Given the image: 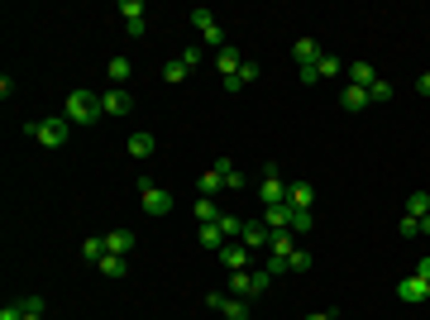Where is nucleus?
Masks as SVG:
<instances>
[{
    "mask_svg": "<svg viewBox=\"0 0 430 320\" xmlns=\"http://www.w3.org/2000/svg\"><path fill=\"white\" fill-rule=\"evenodd\" d=\"M287 272H311V254H306V249H297V254L287 258Z\"/></svg>",
    "mask_w": 430,
    "mask_h": 320,
    "instance_id": "nucleus-36",
    "label": "nucleus"
},
{
    "mask_svg": "<svg viewBox=\"0 0 430 320\" xmlns=\"http://www.w3.org/2000/svg\"><path fill=\"white\" fill-rule=\"evenodd\" d=\"M239 239H244V249H268L272 229H268L263 220H254V224H244V234H239Z\"/></svg>",
    "mask_w": 430,
    "mask_h": 320,
    "instance_id": "nucleus-12",
    "label": "nucleus"
},
{
    "mask_svg": "<svg viewBox=\"0 0 430 320\" xmlns=\"http://www.w3.org/2000/svg\"><path fill=\"white\" fill-rule=\"evenodd\" d=\"M81 258H86V263H101V258H106V239H86L81 244Z\"/></svg>",
    "mask_w": 430,
    "mask_h": 320,
    "instance_id": "nucleus-32",
    "label": "nucleus"
},
{
    "mask_svg": "<svg viewBox=\"0 0 430 320\" xmlns=\"http://www.w3.org/2000/svg\"><path fill=\"white\" fill-rule=\"evenodd\" d=\"M153 148H158V144H153V134H143V129H139V134H129V158H148Z\"/></svg>",
    "mask_w": 430,
    "mask_h": 320,
    "instance_id": "nucleus-19",
    "label": "nucleus"
},
{
    "mask_svg": "<svg viewBox=\"0 0 430 320\" xmlns=\"http://www.w3.org/2000/svg\"><path fill=\"white\" fill-rule=\"evenodd\" d=\"M373 81H378V72H373V63H354V67H349V86H364V91H368Z\"/></svg>",
    "mask_w": 430,
    "mask_h": 320,
    "instance_id": "nucleus-20",
    "label": "nucleus"
},
{
    "mask_svg": "<svg viewBox=\"0 0 430 320\" xmlns=\"http://www.w3.org/2000/svg\"><path fill=\"white\" fill-rule=\"evenodd\" d=\"M401 234H406V239H411V234H421V220H416V215H401V224H397Z\"/></svg>",
    "mask_w": 430,
    "mask_h": 320,
    "instance_id": "nucleus-39",
    "label": "nucleus"
},
{
    "mask_svg": "<svg viewBox=\"0 0 430 320\" xmlns=\"http://www.w3.org/2000/svg\"><path fill=\"white\" fill-rule=\"evenodd\" d=\"M416 277H426V282H430V254L421 258V263H416Z\"/></svg>",
    "mask_w": 430,
    "mask_h": 320,
    "instance_id": "nucleus-44",
    "label": "nucleus"
},
{
    "mask_svg": "<svg viewBox=\"0 0 430 320\" xmlns=\"http://www.w3.org/2000/svg\"><path fill=\"white\" fill-rule=\"evenodd\" d=\"M272 272L268 268H244V272H230V296H258V291H268Z\"/></svg>",
    "mask_w": 430,
    "mask_h": 320,
    "instance_id": "nucleus-3",
    "label": "nucleus"
},
{
    "mask_svg": "<svg viewBox=\"0 0 430 320\" xmlns=\"http://www.w3.org/2000/svg\"><path fill=\"white\" fill-rule=\"evenodd\" d=\"M225 301H230L225 291H210V296H206V306H210V311H225Z\"/></svg>",
    "mask_w": 430,
    "mask_h": 320,
    "instance_id": "nucleus-42",
    "label": "nucleus"
},
{
    "mask_svg": "<svg viewBox=\"0 0 430 320\" xmlns=\"http://www.w3.org/2000/svg\"><path fill=\"white\" fill-rule=\"evenodd\" d=\"M215 192H225V182H220V172H215V167H206V172H201V182H196V196H215Z\"/></svg>",
    "mask_w": 430,
    "mask_h": 320,
    "instance_id": "nucleus-22",
    "label": "nucleus"
},
{
    "mask_svg": "<svg viewBox=\"0 0 430 320\" xmlns=\"http://www.w3.org/2000/svg\"><path fill=\"white\" fill-rule=\"evenodd\" d=\"M249 254H254V249H244V244H225V249H220V263L230 272H244V268H249Z\"/></svg>",
    "mask_w": 430,
    "mask_h": 320,
    "instance_id": "nucleus-10",
    "label": "nucleus"
},
{
    "mask_svg": "<svg viewBox=\"0 0 430 320\" xmlns=\"http://www.w3.org/2000/svg\"><path fill=\"white\" fill-rule=\"evenodd\" d=\"M106 72H111V81H115V86H125L134 67H129V58H111V67H106Z\"/></svg>",
    "mask_w": 430,
    "mask_h": 320,
    "instance_id": "nucleus-29",
    "label": "nucleus"
},
{
    "mask_svg": "<svg viewBox=\"0 0 430 320\" xmlns=\"http://www.w3.org/2000/svg\"><path fill=\"white\" fill-rule=\"evenodd\" d=\"M397 301L401 306H426L430 301V282H426V277H416V272H411V277H401V282H397Z\"/></svg>",
    "mask_w": 430,
    "mask_h": 320,
    "instance_id": "nucleus-6",
    "label": "nucleus"
},
{
    "mask_svg": "<svg viewBox=\"0 0 430 320\" xmlns=\"http://www.w3.org/2000/svg\"><path fill=\"white\" fill-rule=\"evenodd\" d=\"M129 249H134V234H129V229H111V234H106V254L129 258Z\"/></svg>",
    "mask_w": 430,
    "mask_h": 320,
    "instance_id": "nucleus-16",
    "label": "nucleus"
},
{
    "mask_svg": "<svg viewBox=\"0 0 430 320\" xmlns=\"http://www.w3.org/2000/svg\"><path fill=\"white\" fill-rule=\"evenodd\" d=\"M215 220H220V206L210 196H196V224H215Z\"/></svg>",
    "mask_w": 430,
    "mask_h": 320,
    "instance_id": "nucleus-21",
    "label": "nucleus"
},
{
    "mask_svg": "<svg viewBox=\"0 0 430 320\" xmlns=\"http://www.w3.org/2000/svg\"><path fill=\"white\" fill-rule=\"evenodd\" d=\"M292 58H297L302 67H316L320 58H325V53H320V43H316V38H297V43H292Z\"/></svg>",
    "mask_w": 430,
    "mask_h": 320,
    "instance_id": "nucleus-11",
    "label": "nucleus"
},
{
    "mask_svg": "<svg viewBox=\"0 0 430 320\" xmlns=\"http://www.w3.org/2000/svg\"><path fill=\"white\" fill-rule=\"evenodd\" d=\"M368 100H378V105H382V100H392V81H373V86H368Z\"/></svg>",
    "mask_w": 430,
    "mask_h": 320,
    "instance_id": "nucleus-34",
    "label": "nucleus"
},
{
    "mask_svg": "<svg viewBox=\"0 0 430 320\" xmlns=\"http://www.w3.org/2000/svg\"><path fill=\"white\" fill-rule=\"evenodd\" d=\"M96 268L106 272V277H125V272H129V263H125V258H120V254H106V258H101V263H96Z\"/></svg>",
    "mask_w": 430,
    "mask_h": 320,
    "instance_id": "nucleus-24",
    "label": "nucleus"
},
{
    "mask_svg": "<svg viewBox=\"0 0 430 320\" xmlns=\"http://www.w3.org/2000/svg\"><path fill=\"white\" fill-rule=\"evenodd\" d=\"M101 110H106V115H129V110H134V96L120 91V86H115V91H101Z\"/></svg>",
    "mask_w": 430,
    "mask_h": 320,
    "instance_id": "nucleus-7",
    "label": "nucleus"
},
{
    "mask_svg": "<svg viewBox=\"0 0 430 320\" xmlns=\"http://www.w3.org/2000/svg\"><path fill=\"white\" fill-rule=\"evenodd\" d=\"M421 234H426V239H430V215H421Z\"/></svg>",
    "mask_w": 430,
    "mask_h": 320,
    "instance_id": "nucleus-46",
    "label": "nucleus"
},
{
    "mask_svg": "<svg viewBox=\"0 0 430 320\" xmlns=\"http://www.w3.org/2000/svg\"><path fill=\"white\" fill-rule=\"evenodd\" d=\"M24 134H29V139H39L43 148H63L67 139H72V120H67V115H53V120L24 125Z\"/></svg>",
    "mask_w": 430,
    "mask_h": 320,
    "instance_id": "nucleus-1",
    "label": "nucleus"
},
{
    "mask_svg": "<svg viewBox=\"0 0 430 320\" xmlns=\"http://www.w3.org/2000/svg\"><path fill=\"white\" fill-rule=\"evenodd\" d=\"M339 105L359 115L364 105H373V100H368V91H364V86H349V81H344V91H339Z\"/></svg>",
    "mask_w": 430,
    "mask_h": 320,
    "instance_id": "nucleus-14",
    "label": "nucleus"
},
{
    "mask_svg": "<svg viewBox=\"0 0 430 320\" xmlns=\"http://www.w3.org/2000/svg\"><path fill=\"white\" fill-rule=\"evenodd\" d=\"M406 215H416V220L430 215V192H411V196H406Z\"/></svg>",
    "mask_w": 430,
    "mask_h": 320,
    "instance_id": "nucleus-26",
    "label": "nucleus"
},
{
    "mask_svg": "<svg viewBox=\"0 0 430 320\" xmlns=\"http://www.w3.org/2000/svg\"><path fill=\"white\" fill-rule=\"evenodd\" d=\"M201 43H206V48H215V53H220V48H230V43H225V29H220V24H210V29L201 33Z\"/></svg>",
    "mask_w": 430,
    "mask_h": 320,
    "instance_id": "nucleus-31",
    "label": "nucleus"
},
{
    "mask_svg": "<svg viewBox=\"0 0 430 320\" xmlns=\"http://www.w3.org/2000/svg\"><path fill=\"white\" fill-rule=\"evenodd\" d=\"M316 72H320V77H339V72H344V63L325 53V58H320V63H316Z\"/></svg>",
    "mask_w": 430,
    "mask_h": 320,
    "instance_id": "nucleus-33",
    "label": "nucleus"
},
{
    "mask_svg": "<svg viewBox=\"0 0 430 320\" xmlns=\"http://www.w3.org/2000/svg\"><path fill=\"white\" fill-rule=\"evenodd\" d=\"M120 15H125V24H139L143 19V0H120Z\"/></svg>",
    "mask_w": 430,
    "mask_h": 320,
    "instance_id": "nucleus-30",
    "label": "nucleus"
},
{
    "mask_svg": "<svg viewBox=\"0 0 430 320\" xmlns=\"http://www.w3.org/2000/svg\"><path fill=\"white\" fill-rule=\"evenodd\" d=\"M0 320H24V306L10 301V306H0Z\"/></svg>",
    "mask_w": 430,
    "mask_h": 320,
    "instance_id": "nucleus-40",
    "label": "nucleus"
},
{
    "mask_svg": "<svg viewBox=\"0 0 430 320\" xmlns=\"http://www.w3.org/2000/svg\"><path fill=\"white\" fill-rule=\"evenodd\" d=\"M210 167L220 172V182H225V187H230V192H244V172H239V167H235V162H230V158H215V162H210Z\"/></svg>",
    "mask_w": 430,
    "mask_h": 320,
    "instance_id": "nucleus-13",
    "label": "nucleus"
},
{
    "mask_svg": "<svg viewBox=\"0 0 430 320\" xmlns=\"http://www.w3.org/2000/svg\"><path fill=\"white\" fill-rule=\"evenodd\" d=\"M249 81H258V63H244L239 67V77L225 81V91H239V86H249Z\"/></svg>",
    "mask_w": 430,
    "mask_h": 320,
    "instance_id": "nucleus-23",
    "label": "nucleus"
},
{
    "mask_svg": "<svg viewBox=\"0 0 430 320\" xmlns=\"http://www.w3.org/2000/svg\"><path fill=\"white\" fill-rule=\"evenodd\" d=\"M163 77L173 81V86H177V81H187V67H182V58H173V63H163Z\"/></svg>",
    "mask_w": 430,
    "mask_h": 320,
    "instance_id": "nucleus-35",
    "label": "nucleus"
},
{
    "mask_svg": "<svg viewBox=\"0 0 430 320\" xmlns=\"http://www.w3.org/2000/svg\"><path fill=\"white\" fill-rule=\"evenodd\" d=\"M215 224H220V234H225V239L235 244L239 234H244V224H249V220H239V215H230V210H220V220H215Z\"/></svg>",
    "mask_w": 430,
    "mask_h": 320,
    "instance_id": "nucleus-18",
    "label": "nucleus"
},
{
    "mask_svg": "<svg viewBox=\"0 0 430 320\" xmlns=\"http://www.w3.org/2000/svg\"><path fill=\"white\" fill-rule=\"evenodd\" d=\"M220 316H225V320H249V301H244V296H230Z\"/></svg>",
    "mask_w": 430,
    "mask_h": 320,
    "instance_id": "nucleus-28",
    "label": "nucleus"
},
{
    "mask_svg": "<svg viewBox=\"0 0 430 320\" xmlns=\"http://www.w3.org/2000/svg\"><path fill=\"white\" fill-rule=\"evenodd\" d=\"M67 120L72 125H91V120H101V91H67Z\"/></svg>",
    "mask_w": 430,
    "mask_h": 320,
    "instance_id": "nucleus-2",
    "label": "nucleus"
},
{
    "mask_svg": "<svg viewBox=\"0 0 430 320\" xmlns=\"http://www.w3.org/2000/svg\"><path fill=\"white\" fill-rule=\"evenodd\" d=\"M215 67H220V77H239V67H244V58H239V48H220L215 53Z\"/></svg>",
    "mask_w": 430,
    "mask_h": 320,
    "instance_id": "nucleus-15",
    "label": "nucleus"
},
{
    "mask_svg": "<svg viewBox=\"0 0 430 320\" xmlns=\"http://www.w3.org/2000/svg\"><path fill=\"white\" fill-rule=\"evenodd\" d=\"M191 24H196V29L206 33L210 24H215V15H210V10H201V5H196V10H191Z\"/></svg>",
    "mask_w": 430,
    "mask_h": 320,
    "instance_id": "nucleus-38",
    "label": "nucleus"
},
{
    "mask_svg": "<svg viewBox=\"0 0 430 320\" xmlns=\"http://www.w3.org/2000/svg\"><path fill=\"white\" fill-rule=\"evenodd\" d=\"M287 182L282 172H277V162H268L263 167V182H258V196H263V206H287Z\"/></svg>",
    "mask_w": 430,
    "mask_h": 320,
    "instance_id": "nucleus-4",
    "label": "nucleus"
},
{
    "mask_svg": "<svg viewBox=\"0 0 430 320\" xmlns=\"http://www.w3.org/2000/svg\"><path fill=\"white\" fill-rule=\"evenodd\" d=\"M416 91H421V96H430V72H421V77H416Z\"/></svg>",
    "mask_w": 430,
    "mask_h": 320,
    "instance_id": "nucleus-43",
    "label": "nucleus"
},
{
    "mask_svg": "<svg viewBox=\"0 0 430 320\" xmlns=\"http://www.w3.org/2000/svg\"><path fill=\"white\" fill-rule=\"evenodd\" d=\"M263 224L268 229H292V206H263Z\"/></svg>",
    "mask_w": 430,
    "mask_h": 320,
    "instance_id": "nucleus-17",
    "label": "nucleus"
},
{
    "mask_svg": "<svg viewBox=\"0 0 430 320\" xmlns=\"http://www.w3.org/2000/svg\"><path fill=\"white\" fill-rule=\"evenodd\" d=\"M24 320H43V301H39V296H24Z\"/></svg>",
    "mask_w": 430,
    "mask_h": 320,
    "instance_id": "nucleus-37",
    "label": "nucleus"
},
{
    "mask_svg": "<svg viewBox=\"0 0 430 320\" xmlns=\"http://www.w3.org/2000/svg\"><path fill=\"white\" fill-rule=\"evenodd\" d=\"M177 58H182V67H187V72H191V67L201 63V48H182V53H177Z\"/></svg>",
    "mask_w": 430,
    "mask_h": 320,
    "instance_id": "nucleus-41",
    "label": "nucleus"
},
{
    "mask_svg": "<svg viewBox=\"0 0 430 320\" xmlns=\"http://www.w3.org/2000/svg\"><path fill=\"white\" fill-rule=\"evenodd\" d=\"M139 201H143L148 215H168V210H173V192L158 187V182H148V177H139Z\"/></svg>",
    "mask_w": 430,
    "mask_h": 320,
    "instance_id": "nucleus-5",
    "label": "nucleus"
},
{
    "mask_svg": "<svg viewBox=\"0 0 430 320\" xmlns=\"http://www.w3.org/2000/svg\"><path fill=\"white\" fill-rule=\"evenodd\" d=\"M201 244L220 254V249H225V244H230V239H225V234H220V224H201Z\"/></svg>",
    "mask_w": 430,
    "mask_h": 320,
    "instance_id": "nucleus-27",
    "label": "nucleus"
},
{
    "mask_svg": "<svg viewBox=\"0 0 430 320\" xmlns=\"http://www.w3.org/2000/svg\"><path fill=\"white\" fill-rule=\"evenodd\" d=\"M311 224H316V210H292V234H297V239L311 234Z\"/></svg>",
    "mask_w": 430,
    "mask_h": 320,
    "instance_id": "nucleus-25",
    "label": "nucleus"
},
{
    "mask_svg": "<svg viewBox=\"0 0 430 320\" xmlns=\"http://www.w3.org/2000/svg\"><path fill=\"white\" fill-rule=\"evenodd\" d=\"M306 320H339V311H316V316H306Z\"/></svg>",
    "mask_w": 430,
    "mask_h": 320,
    "instance_id": "nucleus-45",
    "label": "nucleus"
},
{
    "mask_svg": "<svg viewBox=\"0 0 430 320\" xmlns=\"http://www.w3.org/2000/svg\"><path fill=\"white\" fill-rule=\"evenodd\" d=\"M287 206L292 210H311L316 206V187H311V182H292V187H287Z\"/></svg>",
    "mask_w": 430,
    "mask_h": 320,
    "instance_id": "nucleus-8",
    "label": "nucleus"
},
{
    "mask_svg": "<svg viewBox=\"0 0 430 320\" xmlns=\"http://www.w3.org/2000/svg\"><path fill=\"white\" fill-rule=\"evenodd\" d=\"M292 254H297V234H292V229H272L268 258H292Z\"/></svg>",
    "mask_w": 430,
    "mask_h": 320,
    "instance_id": "nucleus-9",
    "label": "nucleus"
}]
</instances>
